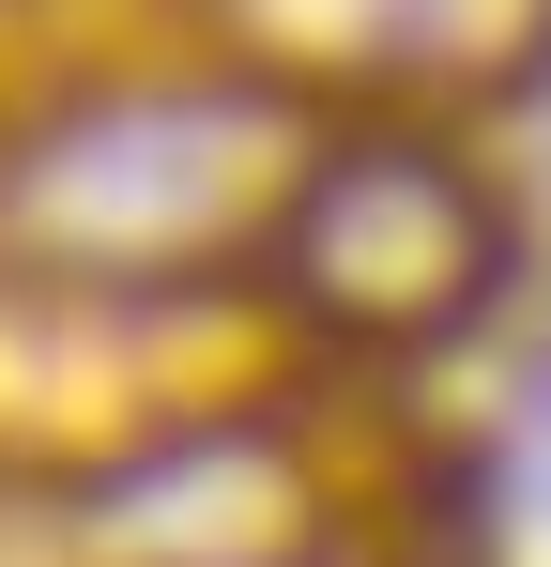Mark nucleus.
I'll return each mask as SVG.
<instances>
[{
    "label": "nucleus",
    "mask_w": 551,
    "mask_h": 567,
    "mask_svg": "<svg viewBox=\"0 0 551 567\" xmlns=\"http://www.w3.org/2000/svg\"><path fill=\"white\" fill-rule=\"evenodd\" d=\"M322 154V107L246 62L77 78L0 123V261L77 291H246Z\"/></svg>",
    "instance_id": "f257e3e1"
},
{
    "label": "nucleus",
    "mask_w": 551,
    "mask_h": 567,
    "mask_svg": "<svg viewBox=\"0 0 551 567\" xmlns=\"http://www.w3.org/2000/svg\"><path fill=\"white\" fill-rule=\"evenodd\" d=\"M261 414V291H77L0 261V475L107 506Z\"/></svg>",
    "instance_id": "f03ea898"
},
{
    "label": "nucleus",
    "mask_w": 551,
    "mask_h": 567,
    "mask_svg": "<svg viewBox=\"0 0 551 567\" xmlns=\"http://www.w3.org/2000/svg\"><path fill=\"white\" fill-rule=\"evenodd\" d=\"M490 291H506V185L445 123H322L306 185L276 215V261H261L276 322L398 369V353H445Z\"/></svg>",
    "instance_id": "7ed1b4c3"
},
{
    "label": "nucleus",
    "mask_w": 551,
    "mask_h": 567,
    "mask_svg": "<svg viewBox=\"0 0 551 567\" xmlns=\"http://www.w3.org/2000/svg\"><path fill=\"white\" fill-rule=\"evenodd\" d=\"M199 31L322 123H445L551 78V0H199Z\"/></svg>",
    "instance_id": "20e7f679"
},
{
    "label": "nucleus",
    "mask_w": 551,
    "mask_h": 567,
    "mask_svg": "<svg viewBox=\"0 0 551 567\" xmlns=\"http://www.w3.org/2000/svg\"><path fill=\"white\" fill-rule=\"evenodd\" d=\"M261 567H445V553H414V537H306V553H261Z\"/></svg>",
    "instance_id": "39448f33"
}]
</instances>
